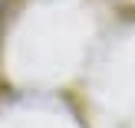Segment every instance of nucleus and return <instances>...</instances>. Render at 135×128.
Listing matches in <instances>:
<instances>
[{"label": "nucleus", "mask_w": 135, "mask_h": 128, "mask_svg": "<svg viewBox=\"0 0 135 128\" xmlns=\"http://www.w3.org/2000/svg\"><path fill=\"white\" fill-rule=\"evenodd\" d=\"M0 10H3V0H0Z\"/></svg>", "instance_id": "f257e3e1"}]
</instances>
